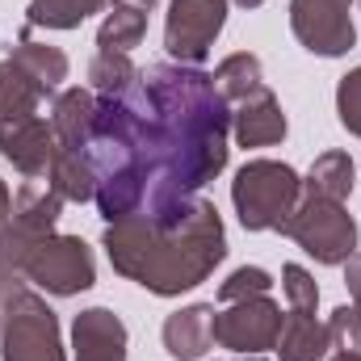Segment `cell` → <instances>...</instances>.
Instances as JSON below:
<instances>
[{
    "label": "cell",
    "mask_w": 361,
    "mask_h": 361,
    "mask_svg": "<svg viewBox=\"0 0 361 361\" xmlns=\"http://www.w3.org/2000/svg\"><path fill=\"white\" fill-rule=\"evenodd\" d=\"M281 235H290L319 265H345L357 252V223L345 210V202H328L311 193L298 197V206L281 223Z\"/></svg>",
    "instance_id": "cell-6"
},
{
    "label": "cell",
    "mask_w": 361,
    "mask_h": 361,
    "mask_svg": "<svg viewBox=\"0 0 361 361\" xmlns=\"http://www.w3.org/2000/svg\"><path fill=\"white\" fill-rule=\"evenodd\" d=\"M277 332H281V307L269 294L240 298V302H227V311H214V341L231 353L257 357L277 345Z\"/></svg>",
    "instance_id": "cell-7"
},
{
    "label": "cell",
    "mask_w": 361,
    "mask_h": 361,
    "mask_svg": "<svg viewBox=\"0 0 361 361\" xmlns=\"http://www.w3.org/2000/svg\"><path fill=\"white\" fill-rule=\"evenodd\" d=\"M59 210H63V193L47 177H30L13 197V214H8L0 244H34L42 235H55Z\"/></svg>",
    "instance_id": "cell-10"
},
{
    "label": "cell",
    "mask_w": 361,
    "mask_h": 361,
    "mask_svg": "<svg viewBox=\"0 0 361 361\" xmlns=\"http://www.w3.org/2000/svg\"><path fill=\"white\" fill-rule=\"evenodd\" d=\"M92 122H97V97H92L89 89H63L55 97V118H51V126H55L59 147L80 152L92 135Z\"/></svg>",
    "instance_id": "cell-16"
},
{
    "label": "cell",
    "mask_w": 361,
    "mask_h": 361,
    "mask_svg": "<svg viewBox=\"0 0 361 361\" xmlns=\"http://www.w3.org/2000/svg\"><path fill=\"white\" fill-rule=\"evenodd\" d=\"M72 349L76 361H126V324L105 307H89L72 324Z\"/></svg>",
    "instance_id": "cell-12"
},
{
    "label": "cell",
    "mask_w": 361,
    "mask_h": 361,
    "mask_svg": "<svg viewBox=\"0 0 361 361\" xmlns=\"http://www.w3.org/2000/svg\"><path fill=\"white\" fill-rule=\"evenodd\" d=\"M8 214H13V197H8V185L0 180V235H4V227H8Z\"/></svg>",
    "instance_id": "cell-30"
},
{
    "label": "cell",
    "mask_w": 361,
    "mask_h": 361,
    "mask_svg": "<svg viewBox=\"0 0 361 361\" xmlns=\"http://www.w3.org/2000/svg\"><path fill=\"white\" fill-rule=\"evenodd\" d=\"M105 0H30L25 25H47V30H76L85 17H92Z\"/></svg>",
    "instance_id": "cell-24"
},
{
    "label": "cell",
    "mask_w": 361,
    "mask_h": 361,
    "mask_svg": "<svg viewBox=\"0 0 361 361\" xmlns=\"http://www.w3.org/2000/svg\"><path fill=\"white\" fill-rule=\"evenodd\" d=\"M214 345V307L210 302H193L177 315L164 319V349L177 361H197L206 357V349Z\"/></svg>",
    "instance_id": "cell-14"
},
{
    "label": "cell",
    "mask_w": 361,
    "mask_h": 361,
    "mask_svg": "<svg viewBox=\"0 0 361 361\" xmlns=\"http://www.w3.org/2000/svg\"><path fill=\"white\" fill-rule=\"evenodd\" d=\"M336 114H341V126L361 139V68H353L341 80V89H336Z\"/></svg>",
    "instance_id": "cell-28"
},
{
    "label": "cell",
    "mask_w": 361,
    "mask_h": 361,
    "mask_svg": "<svg viewBox=\"0 0 361 361\" xmlns=\"http://www.w3.org/2000/svg\"><path fill=\"white\" fill-rule=\"evenodd\" d=\"M281 277H286L281 286H286L290 307H294V311H311V315H315V307H319V286H315V277L302 269V265H286Z\"/></svg>",
    "instance_id": "cell-26"
},
{
    "label": "cell",
    "mask_w": 361,
    "mask_h": 361,
    "mask_svg": "<svg viewBox=\"0 0 361 361\" xmlns=\"http://www.w3.org/2000/svg\"><path fill=\"white\" fill-rule=\"evenodd\" d=\"M235 4H244V8H257V4H265V0H235Z\"/></svg>",
    "instance_id": "cell-33"
},
{
    "label": "cell",
    "mask_w": 361,
    "mask_h": 361,
    "mask_svg": "<svg viewBox=\"0 0 361 361\" xmlns=\"http://www.w3.org/2000/svg\"><path fill=\"white\" fill-rule=\"evenodd\" d=\"M143 143L152 160L147 214L185 210L206 180L227 169L231 105L214 89V76L185 63H152L143 72Z\"/></svg>",
    "instance_id": "cell-1"
},
{
    "label": "cell",
    "mask_w": 361,
    "mask_h": 361,
    "mask_svg": "<svg viewBox=\"0 0 361 361\" xmlns=\"http://www.w3.org/2000/svg\"><path fill=\"white\" fill-rule=\"evenodd\" d=\"M0 353L4 361H63L55 311L17 277H0Z\"/></svg>",
    "instance_id": "cell-4"
},
{
    "label": "cell",
    "mask_w": 361,
    "mask_h": 361,
    "mask_svg": "<svg viewBox=\"0 0 361 361\" xmlns=\"http://www.w3.org/2000/svg\"><path fill=\"white\" fill-rule=\"evenodd\" d=\"M147 34V8H135V4H114V13H105L101 30H97V47L101 51H130L139 47Z\"/></svg>",
    "instance_id": "cell-21"
},
{
    "label": "cell",
    "mask_w": 361,
    "mask_h": 361,
    "mask_svg": "<svg viewBox=\"0 0 361 361\" xmlns=\"http://www.w3.org/2000/svg\"><path fill=\"white\" fill-rule=\"evenodd\" d=\"M328 336H332V349L341 353H357L361 357V315L353 307H336L332 319H328Z\"/></svg>",
    "instance_id": "cell-27"
},
{
    "label": "cell",
    "mask_w": 361,
    "mask_h": 361,
    "mask_svg": "<svg viewBox=\"0 0 361 361\" xmlns=\"http://www.w3.org/2000/svg\"><path fill=\"white\" fill-rule=\"evenodd\" d=\"M281 361H319L328 357L332 349V336H328V324H319L311 311H294L281 315V332H277V345H273Z\"/></svg>",
    "instance_id": "cell-15"
},
{
    "label": "cell",
    "mask_w": 361,
    "mask_h": 361,
    "mask_svg": "<svg viewBox=\"0 0 361 361\" xmlns=\"http://www.w3.org/2000/svg\"><path fill=\"white\" fill-rule=\"evenodd\" d=\"M55 152H59L55 126L42 122L38 114L0 122V156H4L17 173H25V177H47Z\"/></svg>",
    "instance_id": "cell-11"
},
{
    "label": "cell",
    "mask_w": 361,
    "mask_h": 361,
    "mask_svg": "<svg viewBox=\"0 0 361 361\" xmlns=\"http://www.w3.org/2000/svg\"><path fill=\"white\" fill-rule=\"evenodd\" d=\"M8 59H17V63H21V68L47 89V97L68 80V55H63L59 47H47V42H30V38H21V47H17Z\"/></svg>",
    "instance_id": "cell-23"
},
{
    "label": "cell",
    "mask_w": 361,
    "mask_h": 361,
    "mask_svg": "<svg viewBox=\"0 0 361 361\" xmlns=\"http://www.w3.org/2000/svg\"><path fill=\"white\" fill-rule=\"evenodd\" d=\"M223 21H227V0H173L169 25H164L169 55L185 68H197L210 55Z\"/></svg>",
    "instance_id": "cell-9"
},
{
    "label": "cell",
    "mask_w": 361,
    "mask_h": 361,
    "mask_svg": "<svg viewBox=\"0 0 361 361\" xmlns=\"http://www.w3.org/2000/svg\"><path fill=\"white\" fill-rule=\"evenodd\" d=\"M231 130L240 147H273L286 139V114L269 89H257L231 109Z\"/></svg>",
    "instance_id": "cell-13"
},
{
    "label": "cell",
    "mask_w": 361,
    "mask_h": 361,
    "mask_svg": "<svg viewBox=\"0 0 361 361\" xmlns=\"http://www.w3.org/2000/svg\"><path fill=\"white\" fill-rule=\"evenodd\" d=\"M89 80H92V92L97 97H126V92L143 80V72L122 51H97V59L89 63Z\"/></svg>",
    "instance_id": "cell-22"
},
{
    "label": "cell",
    "mask_w": 361,
    "mask_h": 361,
    "mask_svg": "<svg viewBox=\"0 0 361 361\" xmlns=\"http://www.w3.org/2000/svg\"><path fill=\"white\" fill-rule=\"evenodd\" d=\"M298 197H302V180L281 160H248L231 180V202L248 231H281Z\"/></svg>",
    "instance_id": "cell-5"
},
{
    "label": "cell",
    "mask_w": 361,
    "mask_h": 361,
    "mask_svg": "<svg viewBox=\"0 0 361 361\" xmlns=\"http://www.w3.org/2000/svg\"><path fill=\"white\" fill-rule=\"evenodd\" d=\"M302 193L311 197H328V202H345L353 193V160L345 152H324L311 173L302 180Z\"/></svg>",
    "instance_id": "cell-18"
},
{
    "label": "cell",
    "mask_w": 361,
    "mask_h": 361,
    "mask_svg": "<svg viewBox=\"0 0 361 361\" xmlns=\"http://www.w3.org/2000/svg\"><path fill=\"white\" fill-rule=\"evenodd\" d=\"M353 0H290V25L294 38L324 59H336L353 51L357 30H353Z\"/></svg>",
    "instance_id": "cell-8"
},
{
    "label": "cell",
    "mask_w": 361,
    "mask_h": 361,
    "mask_svg": "<svg viewBox=\"0 0 361 361\" xmlns=\"http://www.w3.org/2000/svg\"><path fill=\"white\" fill-rule=\"evenodd\" d=\"M273 277L265 269H257V265H244V269H235L223 286H219V302H240V298H257V294H269Z\"/></svg>",
    "instance_id": "cell-25"
},
{
    "label": "cell",
    "mask_w": 361,
    "mask_h": 361,
    "mask_svg": "<svg viewBox=\"0 0 361 361\" xmlns=\"http://www.w3.org/2000/svg\"><path fill=\"white\" fill-rule=\"evenodd\" d=\"M42 97H47V89H42L17 59H4V63H0V122L30 118Z\"/></svg>",
    "instance_id": "cell-17"
},
{
    "label": "cell",
    "mask_w": 361,
    "mask_h": 361,
    "mask_svg": "<svg viewBox=\"0 0 361 361\" xmlns=\"http://www.w3.org/2000/svg\"><path fill=\"white\" fill-rule=\"evenodd\" d=\"M240 361H265V357H240Z\"/></svg>",
    "instance_id": "cell-34"
},
{
    "label": "cell",
    "mask_w": 361,
    "mask_h": 361,
    "mask_svg": "<svg viewBox=\"0 0 361 361\" xmlns=\"http://www.w3.org/2000/svg\"><path fill=\"white\" fill-rule=\"evenodd\" d=\"M47 180L63 193V202H92L97 197V180H92V169H89V160H85V152L59 147L55 160H51Z\"/></svg>",
    "instance_id": "cell-20"
},
{
    "label": "cell",
    "mask_w": 361,
    "mask_h": 361,
    "mask_svg": "<svg viewBox=\"0 0 361 361\" xmlns=\"http://www.w3.org/2000/svg\"><path fill=\"white\" fill-rule=\"evenodd\" d=\"M332 361H361V357H357V353H336Z\"/></svg>",
    "instance_id": "cell-32"
},
{
    "label": "cell",
    "mask_w": 361,
    "mask_h": 361,
    "mask_svg": "<svg viewBox=\"0 0 361 361\" xmlns=\"http://www.w3.org/2000/svg\"><path fill=\"white\" fill-rule=\"evenodd\" d=\"M101 244L114 269L160 298L202 286L214 273V265L227 257L223 219L206 197H193L177 214L135 210L109 223Z\"/></svg>",
    "instance_id": "cell-2"
},
{
    "label": "cell",
    "mask_w": 361,
    "mask_h": 361,
    "mask_svg": "<svg viewBox=\"0 0 361 361\" xmlns=\"http://www.w3.org/2000/svg\"><path fill=\"white\" fill-rule=\"evenodd\" d=\"M345 286H349V294H353V311L361 315V252H353V257L345 261Z\"/></svg>",
    "instance_id": "cell-29"
},
{
    "label": "cell",
    "mask_w": 361,
    "mask_h": 361,
    "mask_svg": "<svg viewBox=\"0 0 361 361\" xmlns=\"http://www.w3.org/2000/svg\"><path fill=\"white\" fill-rule=\"evenodd\" d=\"M0 277H30L68 298L97 281V261L80 235H42L34 244H0Z\"/></svg>",
    "instance_id": "cell-3"
},
{
    "label": "cell",
    "mask_w": 361,
    "mask_h": 361,
    "mask_svg": "<svg viewBox=\"0 0 361 361\" xmlns=\"http://www.w3.org/2000/svg\"><path fill=\"white\" fill-rule=\"evenodd\" d=\"M214 89L223 92L227 105H240L244 97H252L257 89H265V80H261V59L248 55V51L227 55V59L214 68Z\"/></svg>",
    "instance_id": "cell-19"
},
{
    "label": "cell",
    "mask_w": 361,
    "mask_h": 361,
    "mask_svg": "<svg viewBox=\"0 0 361 361\" xmlns=\"http://www.w3.org/2000/svg\"><path fill=\"white\" fill-rule=\"evenodd\" d=\"M114 4H135V8H152L156 0H114Z\"/></svg>",
    "instance_id": "cell-31"
}]
</instances>
